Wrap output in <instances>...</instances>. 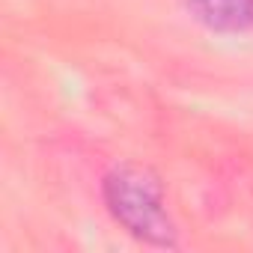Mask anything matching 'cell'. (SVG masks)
Here are the masks:
<instances>
[{
  "label": "cell",
  "mask_w": 253,
  "mask_h": 253,
  "mask_svg": "<svg viewBox=\"0 0 253 253\" xmlns=\"http://www.w3.org/2000/svg\"><path fill=\"white\" fill-rule=\"evenodd\" d=\"M107 211L134 238L155 247H176V226L167 214L164 185L155 170L137 161L116 164L101 185Z\"/></svg>",
  "instance_id": "cell-1"
},
{
  "label": "cell",
  "mask_w": 253,
  "mask_h": 253,
  "mask_svg": "<svg viewBox=\"0 0 253 253\" xmlns=\"http://www.w3.org/2000/svg\"><path fill=\"white\" fill-rule=\"evenodd\" d=\"M185 6L214 33H241L253 24V0H185Z\"/></svg>",
  "instance_id": "cell-2"
}]
</instances>
